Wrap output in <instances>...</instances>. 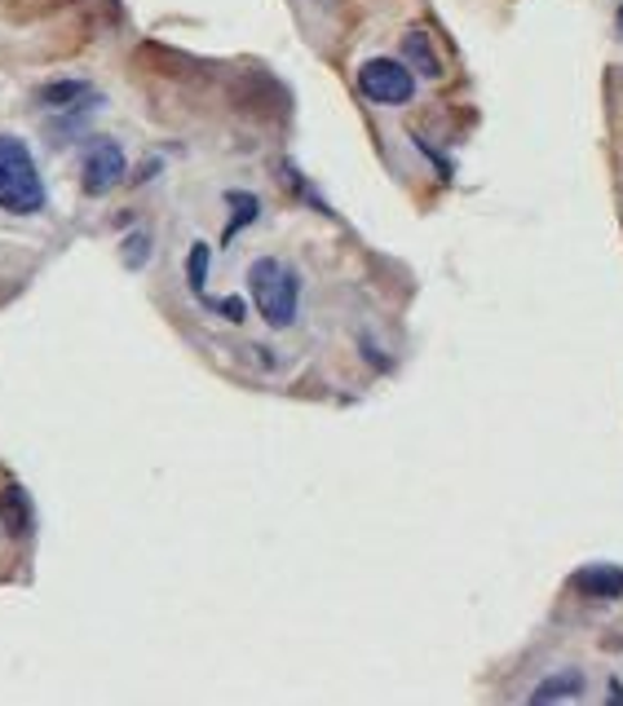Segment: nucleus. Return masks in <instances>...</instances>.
<instances>
[{
  "instance_id": "6",
  "label": "nucleus",
  "mask_w": 623,
  "mask_h": 706,
  "mask_svg": "<svg viewBox=\"0 0 623 706\" xmlns=\"http://www.w3.org/2000/svg\"><path fill=\"white\" fill-rule=\"evenodd\" d=\"M571 584H575V591H584L593 600H615V596H623V566H606V561L584 566V570H575Z\"/></svg>"
},
{
  "instance_id": "3",
  "label": "nucleus",
  "mask_w": 623,
  "mask_h": 706,
  "mask_svg": "<svg viewBox=\"0 0 623 706\" xmlns=\"http://www.w3.org/2000/svg\"><path fill=\"white\" fill-rule=\"evenodd\" d=\"M359 89L380 107H407L416 98V76L398 58H368L359 67Z\"/></svg>"
},
{
  "instance_id": "5",
  "label": "nucleus",
  "mask_w": 623,
  "mask_h": 706,
  "mask_svg": "<svg viewBox=\"0 0 623 706\" xmlns=\"http://www.w3.org/2000/svg\"><path fill=\"white\" fill-rule=\"evenodd\" d=\"M584 694H588V680H584V671H580V667H566V671H553L548 680H539V685L530 689V703H535V706L575 703V698H584Z\"/></svg>"
},
{
  "instance_id": "1",
  "label": "nucleus",
  "mask_w": 623,
  "mask_h": 706,
  "mask_svg": "<svg viewBox=\"0 0 623 706\" xmlns=\"http://www.w3.org/2000/svg\"><path fill=\"white\" fill-rule=\"evenodd\" d=\"M0 208L13 217H31L45 208V182L22 137L0 133Z\"/></svg>"
},
{
  "instance_id": "4",
  "label": "nucleus",
  "mask_w": 623,
  "mask_h": 706,
  "mask_svg": "<svg viewBox=\"0 0 623 706\" xmlns=\"http://www.w3.org/2000/svg\"><path fill=\"white\" fill-rule=\"evenodd\" d=\"M125 173H128L125 150H120L111 137H98V141H89V150H85V164H80L85 195H111V190L125 182Z\"/></svg>"
},
{
  "instance_id": "10",
  "label": "nucleus",
  "mask_w": 623,
  "mask_h": 706,
  "mask_svg": "<svg viewBox=\"0 0 623 706\" xmlns=\"http://www.w3.org/2000/svg\"><path fill=\"white\" fill-rule=\"evenodd\" d=\"M402 49H407V58L416 62V71H420V76H429V80H434V76L442 71V67H438V58H434V49H429V36H425V31H407Z\"/></svg>"
},
{
  "instance_id": "2",
  "label": "nucleus",
  "mask_w": 623,
  "mask_h": 706,
  "mask_svg": "<svg viewBox=\"0 0 623 706\" xmlns=\"http://www.w3.org/2000/svg\"><path fill=\"white\" fill-rule=\"evenodd\" d=\"M249 292H252V305H256V314H261L270 327H292V323H296V305H301V278H296V269H288L283 261H274V256H261V261H252Z\"/></svg>"
},
{
  "instance_id": "11",
  "label": "nucleus",
  "mask_w": 623,
  "mask_h": 706,
  "mask_svg": "<svg viewBox=\"0 0 623 706\" xmlns=\"http://www.w3.org/2000/svg\"><path fill=\"white\" fill-rule=\"evenodd\" d=\"M208 261H213L208 243H191V256H186V278H191V292H195V296H204V283H208Z\"/></svg>"
},
{
  "instance_id": "14",
  "label": "nucleus",
  "mask_w": 623,
  "mask_h": 706,
  "mask_svg": "<svg viewBox=\"0 0 623 706\" xmlns=\"http://www.w3.org/2000/svg\"><path fill=\"white\" fill-rule=\"evenodd\" d=\"M620 36H623V4H620Z\"/></svg>"
},
{
  "instance_id": "13",
  "label": "nucleus",
  "mask_w": 623,
  "mask_h": 706,
  "mask_svg": "<svg viewBox=\"0 0 623 706\" xmlns=\"http://www.w3.org/2000/svg\"><path fill=\"white\" fill-rule=\"evenodd\" d=\"M217 310H222L231 323H244V314H249V305H244L240 296H226V301H217Z\"/></svg>"
},
{
  "instance_id": "12",
  "label": "nucleus",
  "mask_w": 623,
  "mask_h": 706,
  "mask_svg": "<svg viewBox=\"0 0 623 706\" xmlns=\"http://www.w3.org/2000/svg\"><path fill=\"white\" fill-rule=\"evenodd\" d=\"M146 252H150V235H146V231H137V235L125 243V261L133 265V269H142V265H146Z\"/></svg>"
},
{
  "instance_id": "7",
  "label": "nucleus",
  "mask_w": 623,
  "mask_h": 706,
  "mask_svg": "<svg viewBox=\"0 0 623 706\" xmlns=\"http://www.w3.org/2000/svg\"><path fill=\"white\" fill-rule=\"evenodd\" d=\"M0 521L13 539H22L31 530V503H27V490L22 486H4L0 490Z\"/></svg>"
},
{
  "instance_id": "9",
  "label": "nucleus",
  "mask_w": 623,
  "mask_h": 706,
  "mask_svg": "<svg viewBox=\"0 0 623 706\" xmlns=\"http://www.w3.org/2000/svg\"><path fill=\"white\" fill-rule=\"evenodd\" d=\"M226 204H231V213H235V217H231V226H226V243H231L240 231H249L252 222L261 217V199L249 195V190H231V195H226Z\"/></svg>"
},
{
  "instance_id": "8",
  "label": "nucleus",
  "mask_w": 623,
  "mask_h": 706,
  "mask_svg": "<svg viewBox=\"0 0 623 706\" xmlns=\"http://www.w3.org/2000/svg\"><path fill=\"white\" fill-rule=\"evenodd\" d=\"M85 98H89V85H85V80H53V85L40 89V102L53 107V111H71V107L85 102Z\"/></svg>"
}]
</instances>
